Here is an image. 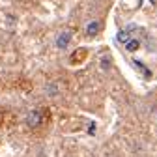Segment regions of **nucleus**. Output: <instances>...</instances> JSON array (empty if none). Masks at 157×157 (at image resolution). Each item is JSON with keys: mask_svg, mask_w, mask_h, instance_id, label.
Masks as SVG:
<instances>
[{"mask_svg": "<svg viewBox=\"0 0 157 157\" xmlns=\"http://www.w3.org/2000/svg\"><path fill=\"white\" fill-rule=\"evenodd\" d=\"M88 133H90V135H94V133H95V125H94V124L88 127Z\"/></svg>", "mask_w": 157, "mask_h": 157, "instance_id": "1a4fd4ad", "label": "nucleus"}, {"mask_svg": "<svg viewBox=\"0 0 157 157\" xmlns=\"http://www.w3.org/2000/svg\"><path fill=\"white\" fill-rule=\"evenodd\" d=\"M99 30H101V23L99 21H92V23L86 25V36H95Z\"/></svg>", "mask_w": 157, "mask_h": 157, "instance_id": "7ed1b4c3", "label": "nucleus"}, {"mask_svg": "<svg viewBox=\"0 0 157 157\" xmlns=\"http://www.w3.org/2000/svg\"><path fill=\"white\" fill-rule=\"evenodd\" d=\"M109 66H110V62H109V58H103V60H101V67H103V69H107Z\"/></svg>", "mask_w": 157, "mask_h": 157, "instance_id": "6e6552de", "label": "nucleus"}, {"mask_svg": "<svg viewBox=\"0 0 157 157\" xmlns=\"http://www.w3.org/2000/svg\"><path fill=\"white\" fill-rule=\"evenodd\" d=\"M116 39H118L120 43H124V45H125L129 39H131V36H129V32H127V30H120V32H118V36H116Z\"/></svg>", "mask_w": 157, "mask_h": 157, "instance_id": "39448f33", "label": "nucleus"}, {"mask_svg": "<svg viewBox=\"0 0 157 157\" xmlns=\"http://www.w3.org/2000/svg\"><path fill=\"white\" fill-rule=\"evenodd\" d=\"M47 92H49V95H54L56 94V84H49L47 86Z\"/></svg>", "mask_w": 157, "mask_h": 157, "instance_id": "0eeeda50", "label": "nucleus"}, {"mask_svg": "<svg viewBox=\"0 0 157 157\" xmlns=\"http://www.w3.org/2000/svg\"><path fill=\"white\" fill-rule=\"evenodd\" d=\"M139 47H140V41H139V39H129V41L125 43V49L129 51V52H135V51H139Z\"/></svg>", "mask_w": 157, "mask_h": 157, "instance_id": "20e7f679", "label": "nucleus"}, {"mask_svg": "<svg viewBox=\"0 0 157 157\" xmlns=\"http://www.w3.org/2000/svg\"><path fill=\"white\" fill-rule=\"evenodd\" d=\"M41 120H43V112L41 110H32L26 116V125L28 127H37L39 124H41Z\"/></svg>", "mask_w": 157, "mask_h": 157, "instance_id": "f257e3e1", "label": "nucleus"}, {"mask_svg": "<svg viewBox=\"0 0 157 157\" xmlns=\"http://www.w3.org/2000/svg\"><path fill=\"white\" fill-rule=\"evenodd\" d=\"M135 66H136V67H139V69H140V71H142V73H144L146 77H151V73H150V69H148V67H146V66H144V64H142L140 60H135Z\"/></svg>", "mask_w": 157, "mask_h": 157, "instance_id": "423d86ee", "label": "nucleus"}, {"mask_svg": "<svg viewBox=\"0 0 157 157\" xmlns=\"http://www.w3.org/2000/svg\"><path fill=\"white\" fill-rule=\"evenodd\" d=\"M69 41H71V32H69V30L60 32V36L56 37V47H58V49H66V47L69 45Z\"/></svg>", "mask_w": 157, "mask_h": 157, "instance_id": "f03ea898", "label": "nucleus"}]
</instances>
